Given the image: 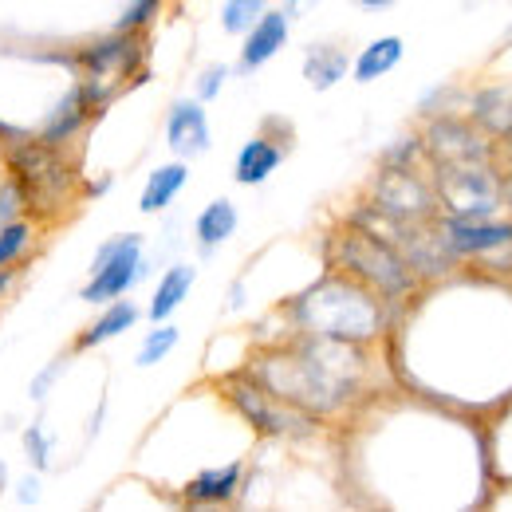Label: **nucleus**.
I'll return each instance as SVG.
<instances>
[{
  "mask_svg": "<svg viewBox=\"0 0 512 512\" xmlns=\"http://www.w3.org/2000/svg\"><path fill=\"white\" fill-rule=\"evenodd\" d=\"M292 320L316 339L363 343L383 331V308L367 284L347 280L343 272V276H327L300 300H292Z\"/></svg>",
  "mask_w": 512,
  "mask_h": 512,
  "instance_id": "obj_1",
  "label": "nucleus"
},
{
  "mask_svg": "<svg viewBox=\"0 0 512 512\" xmlns=\"http://www.w3.org/2000/svg\"><path fill=\"white\" fill-rule=\"evenodd\" d=\"M331 260L339 264V272L355 276L359 284H367L371 292H379L386 300H402L418 284V272L402 260V253L390 241L375 237L371 229H359V225H347L335 237Z\"/></svg>",
  "mask_w": 512,
  "mask_h": 512,
  "instance_id": "obj_2",
  "label": "nucleus"
},
{
  "mask_svg": "<svg viewBox=\"0 0 512 512\" xmlns=\"http://www.w3.org/2000/svg\"><path fill=\"white\" fill-rule=\"evenodd\" d=\"M434 193L453 217H497V209H505V186L493 162H434Z\"/></svg>",
  "mask_w": 512,
  "mask_h": 512,
  "instance_id": "obj_3",
  "label": "nucleus"
},
{
  "mask_svg": "<svg viewBox=\"0 0 512 512\" xmlns=\"http://www.w3.org/2000/svg\"><path fill=\"white\" fill-rule=\"evenodd\" d=\"M146 276V256H142V237L138 233H123L111 237L95 260H91V276L83 284V304L107 308L111 300H123L130 288Z\"/></svg>",
  "mask_w": 512,
  "mask_h": 512,
  "instance_id": "obj_4",
  "label": "nucleus"
},
{
  "mask_svg": "<svg viewBox=\"0 0 512 512\" xmlns=\"http://www.w3.org/2000/svg\"><path fill=\"white\" fill-rule=\"evenodd\" d=\"M79 64L87 67V83H83V95L91 107H103L115 99L119 87H127L123 79L134 75V67L142 64V40L134 32H119L111 40H99L91 44Z\"/></svg>",
  "mask_w": 512,
  "mask_h": 512,
  "instance_id": "obj_5",
  "label": "nucleus"
},
{
  "mask_svg": "<svg viewBox=\"0 0 512 512\" xmlns=\"http://www.w3.org/2000/svg\"><path fill=\"white\" fill-rule=\"evenodd\" d=\"M233 406L256 426V434H268V438H284V434H312L316 418L292 402H284L280 394H272L268 386L253 383V379H229L225 383Z\"/></svg>",
  "mask_w": 512,
  "mask_h": 512,
  "instance_id": "obj_6",
  "label": "nucleus"
},
{
  "mask_svg": "<svg viewBox=\"0 0 512 512\" xmlns=\"http://www.w3.org/2000/svg\"><path fill=\"white\" fill-rule=\"evenodd\" d=\"M12 162L20 170V190L24 201L44 213L52 209L67 190H71V170L67 162L56 154V142H40V146H16L12 150Z\"/></svg>",
  "mask_w": 512,
  "mask_h": 512,
  "instance_id": "obj_7",
  "label": "nucleus"
},
{
  "mask_svg": "<svg viewBox=\"0 0 512 512\" xmlns=\"http://www.w3.org/2000/svg\"><path fill=\"white\" fill-rule=\"evenodd\" d=\"M371 205L398 221H430L442 209L434 182H422L410 166H386L383 178L371 190Z\"/></svg>",
  "mask_w": 512,
  "mask_h": 512,
  "instance_id": "obj_8",
  "label": "nucleus"
},
{
  "mask_svg": "<svg viewBox=\"0 0 512 512\" xmlns=\"http://www.w3.org/2000/svg\"><path fill=\"white\" fill-rule=\"evenodd\" d=\"M422 150L434 162H493L497 158L493 138L473 119H457V115H438L422 138Z\"/></svg>",
  "mask_w": 512,
  "mask_h": 512,
  "instance_id": "obj_9",
  "label": "nucleus"
},
{
  "mask_svg": "<svg viewBox=\"0 0 512 512\" xmlns=\"http://www.w3.org/2000/svg\"><path fill=\"white\" fill-rule=\"evenodd\" d=\"M438 233L453 256H489L512 249L509 217H453L446 213L438 221Z\"/></svg>",
  "mask_w": 512,
  "mask_h": 512,
  "instance_id": "obj_10",
  "label": "nucleus"
},
{
  "mask_svg": "<svg viewBox=\"0 0 512 512\" xmlns=\"http://www.w3.org/2000/svg\"><path fill=\"white\" fill-rule=\"evenodd\" d=\"M166 142L178 158H197L209 150V115L201 99H178L166 115Z\"/></svg>",
  "mask_w": 512,
  "mask_h": 512,
  "instance_id": "obj_11",
  "label": "nucleus"
},
{
  "mask_svg": "<svg viewBox=\"0 0 512 512\" xmlns=\"http://www.w3.org/2000/svg\"><path fill=\"white\" fill-rule=\"evenodd\" d=\"M288 28H292V16L288 12H264L253 28L245 32V44H241V71H256L268 60H276V52L288 44Z\"/></svg>",
  "mask_w": 512,
  "mask_h": 512,
  "instance_id": "obj_12",
  "label": "nucleus"
},
{
  "mask_svg": "<svg viewBox=\"0 0 512 512\" xmlns=\"http://www.w3.org/2000/svg\"><path fill=\"white\" fill-rule=\"evenodd\" d=\"M284 162V142H276L272 134H256L249 138L241 150H237V162H233V178L241 182V186H260V182H268L272 174H276V166Z\"/></svg>",
  "mask_w": 512,
  "mask_h": 512,
  "instance_id": "obj_13",
  "label": "nucleus"
},
{
  "mask_svg": "<svg viewBox=\"0 0 512 512\" xmlns=\"http://www.w3.org/2000/svg\"><path fill=\"white\" fill-rule=\"evenodd\" d=\"M241 477H245V465L241 461H229V465H217V469H201L190 485L182 489V497L190 505H225V501L237 497Z\"/></svg>",
  "mask_w": 512,
  "mask_h": 512,
  "instance_id": "obj_14",
  "label": "nucleus"
},
{
  "mask_svg": "<svg viewBox=\"0 0 512 512\" xmlns=\"http://www.w3.org/2000/svg\"><path fill=\"white\" fill-rule=\"evenodd\" d=\"M469 119L485 130L489 138H509L512 134V87L509 83H497V87L477 91L473 103H469Z\"/></svg>",
  "mask_w": 512,
  "mask_h": 512,
  "instance_id": "obj_15",
  "label": "nucleus"
},
{
  "mask_svg": "<svg viewBox=\"0 0 512 512\" xmlns=\"http://www.w3.org/2000/svg\"><path fill=\"white\" fill-rule=\"evenodd\" d=\"M237 205L229 201V197H217V201H209L201 213H197V221H193V237H197V249L209 256L213 249H221L233 233H237Z\"/></svg>",
  "mask_w": 512,
  "mask_h": 512,
  "instance_id": "obj_16",
  "label": "nucleus"
},
{
  "mask_svg": "<svg viewBox=\"0 0 512 512\" xmlns=\"http://www.w3.org/2000/svg\"><path fill=\"white\" fill-rule=\"evenodd\" d=\"M186 182H190L186 158H182V162H170V166H158V170L146 178V186H142L138 209H142V213H162V209H170L174 197L186 190Z\"/></svg>",
  "mask_w": 512,
  "mask_h": 512,
  "instance_id": "obj_17",
  "label": "nucleus"
},
{
  "mask_svg": "<svg viewBox=\"0 0 512 512\" xmlns=\"http://www.w3.org/2000/svg\"><path fill=\"white\" fill-rule=\"evenodd\" d=\"M138 316H142L138 304H130V300H111V304L103 308V316L79 335L75 351H91V347H103V343L115 339V335H127L130 327L138 323Z\"/></svg>",
  "mask_w": 512,
  "mask_h": 512,
  "instance_id": "obj_18",
  "label": "nucleus"
},
{
  "mask_svg": "<svg viewBox=\"0 0 512 512\" xmlns=\"http://www.w3.org/2000/svg\"><path fill=\"white\" fill-rule=\"evenodd\" d=\"M347 71H351V60H347V52L339 44H312L304 52V79L316 91H331Z\"/></svg>",
  "mask_w": 512,
  "mask_h": 512,
  "instance_id": "obj_19",
  "label": "nucleus"
},
{
  "mask_svg": "<svg viewBox=\"0 0 512 512\" xmlns=\"http://www.w3.org/2000/svg\"><path fill=\"white\" fill-rule=\"evenodd\" d=\"M402 52H406V44H402L398 36L371 40V44L359 52V60L351 64V75H355V83H375V79L390 75L394 67L402 64Z\"/></svg>",
  "mask_w": 512,
  "mask_h": 512,
  "instance_id": "obj_20",
  "label": "nucleus"
},
{
  "mask_svg": "<svg viewBox=\"0 0 512 512\" xmlns=\"http://www.w3.org/2000/svg\"><path fill=\"white\" fill-rule=\"evenodd\" d=\"M193 288V268L190 264H174L162 280H158V288H154V300H150V320L162 323L170 320L182 304H186V296H190Z\"/></svg>",
  "mask_w": 512,
  "mask_h": 512,
  "instance_id": "obj_21",
  "label": "nucleus"
},
{
  "mask_svg": "<svg viewBox=\"0 0 512 512\" xmlns=\"http://www.w3.org/2000/svg\"><path fill=\"white\" fill-rule=\"evenodd\" d=\"M95 107L87 103V95H83V87H75L71 95H67L64 103L56 107V115H52V123L44 127V142H67L75 130L87 123V115H91Z\"/></svg>",
  "mask_w": 512,
  "mask_h": 512,
  "instance_id": "obj_22",
  "label": "nucleus"
},
{
  "mask_svg": "<svg viewBox=\"0 0 512 512\" xmlns=\"http://www.w3.org/2000/svg\"><path fill=\"white\" fill-rule=\"evenodd\" d=\"M264 12H268V0H225V8H221V28H225L229 36H245Z\"/></svg>",
  "mask_w": 512,
  "mask_h": 512,
  "instance_id": "obj_23",
  "label": "nucleus"
},
{
  "mask_svg": "<svg viewBox=\"0 0 512 512\" xmlns=\"http://www.w3.org/2000/svg\"><path fill=\"white\" fill-rule=\"evenodd\" d=\"M178 339H182V331L174 327V323H158L146 339H142V347H138V367H154V363H162L174 347H178Z\"/></svg>",
  "mask_w": 512,
  "mask_h": 512,
  "instance_id": "obj_24",
  "label": "nucleus"
},
{
  "mask_svg": "<svg viewBox=\"0 0 512 512\" xmlns=\"http://www.w3.org/2000/svg\"><path fill=\"white\" fill-rule=\"evenodd\" d=\"M28 241H32V225H24V221L0 225V268H8L16 256H24Z\"/></svg>",
  "mask_w": 512,
  "mask_h": 512,
  "instance_id": "obj_25",
  "label": "nucleus"
},
{
  "mask_svg": "<svg viewBox=\"0 0 512 512\" xmlns=\"http://www.w3.org/2000/svg\"><path fill=\"white\" fill-rule=\"evenodd\" d=\"M24 453H28L32 469H48L52 446H48V438H44V426H28V430H24Z\"/></svg>",
  "mask_w": 512,
  "mask_h": 512,
  "instance_id": "obj_26",
  "label": "nucleus"
},
{
  "mask_svg": "<svg viewBox=\"0 0 512 512\" xmlns=\"http://www.w3.org/2000/svg\"><path fill=\"white\" fill-rule=\"evenodd\" d=\"M225 79H229V67L225 64H209L201 75H197V99L201 103H209V99H217L221 95V87H225Z\"/></svg>",
  "mask_w": 512,
  "mask_h": 512,
  "instance_id": "obj_27",
  "label": "nucleus"
},
{
  "mask_svg": "<svg viewBox=\"0 0 512 512\" xmlns=\"http://www.w3.org/2000/svg\"><path fill=\"white\" fill-rule=\"evenodd\" d=\"M154 12H158V0H134L119 20V32H142L154 20Z\"/></svg>",
  "mask_w": 512,
  "mask_h": 512,
  "instance_id": "obj_28",
  "label": "nucleus"
},
{
  "mask_svg": "<svg viewBox=\"0 0 512 512\" xmlns=\"http://www.w3.org/2000/svg\"><path fill=\"white\" fill-rule=\"evenodd\" d=\"M24 205H28V201H24V190H20V182H8V186H0V225L16 221V213H20Z\"/></svg>",
  "mask_w": 512,
  "mask_h": 512,
  "instance_id": "obj_29",
  "label": "nucleus"
},
{
  "mask_svg": "<svg viewBox=\"0 0 512 512\" xmlns=\"http://www.w3.org/2000/svg\"><path fill=\"white\" fill-rule=\"evenodd\" d=\"M422 154V142L418 138H406V142H394V150H386V166H410L414 158Z\"/></svg>",
  "mask_w": 512,
  "mask_h": 512,
  "instance_id": "obj_30",
  "label": "nucleus"
},
{
  "mask_svg": "<svg viewBox=\"0 0 512 512\" xmlns=\"http://www.w3.org/2000/svg\"><path fill=\"white\" fill-rule=\"evenodd\" d=\"M60 375H64V367H60V363H52L44 375H36V379H32V402H44V394L52 390V383H56Z\"/></svg>",
  "mask_w": 512,
  "mask_h": 512,
  "instance_id": "obj_31",
  "label": "nucleus"
},
{
  "mask_svg": "<svg viewBox=\"0 0 512 512\" xmlns=\"http://www.w3.org/2000/svg\"><path fill=\"white\" fill-rule=\"evenodd\" d=\"M20 501H24V505H36V477H28V481L20 485Z\"/></svg>",
  "mask_w": 512,
  "mask_h": 512,
  "instance_id": "obj_32",
  "label": "nucleus"
},
{
  "mask_svg": "<svg viewBox=\"0 0 512 512\" xmlns=\"http://www.w3.org/2000/svg\"><path fill=\"white\" fill-rule=\"evenodd\" d=\"M316 4H320V0H288V4H284V12H288V16H292V12L300 16V12H308V8H316Z\"/></svg>",
  "mask_w": 512,
  "mask_h": 512,
  "instance_id": "obj_33",
  "label": "nucleus"
},
{
  "mask_svg": "<svg viewBox=\"0 0 512 512\" xmlns=\"http://www.w3.org/2000/svg\"><path fill=\"white\" fill-rule=\"evenodd\" d=\"M501 186H505V209H512V166L501 174Z\"/></svg>",
  "mask_w": 512,
  "mask_h": 512,
  "instance_id": "obj_34",
  "label": "nucleus"
},
{
  "mask_svg": "<svg viewBox=\"0 0 512 512\" xmlns=\"http://www.w3.org/2000/svg\"><path fill=\"white\" fill-rule=\"evenodd\" d=\"M355 4H363V8H371V12H379V8H390L394 0H355Z\"/></svg>",
  "mask_w": 512,
  "mask_h": 512,
  "instance_id": "obj_35",
  "label": "nucleus"
},
{
  "mask_svg": "<svg viewBox=\"0 0 512 512\" xmlns=\"http://www.w3.org/2000/svg\"><path fill=\"white\" fill-rule=\"evenodd\" d=\"M505 154H509V162H512V134L505 138Z\"/></svg>",
  "mask_w": 512,
  "mask_h": 512,
  "instance_id": "obj_36",
  "label": "nucleus"
},
{
  "mask_svg": "<svg viewBox=\"0 0 512 512\" xmlns=\"http://www.w3.org/2000/svg\"><path fill=\"white\" fill-rule=\"evenodd\" d=\"M0 485H4V461H0Z\"/></svg>",
  "mask_w": 512,
  "mask_h": 512,
  "instance_id": "obj_37",
  "label": "nucleus"
}]
</instances>
